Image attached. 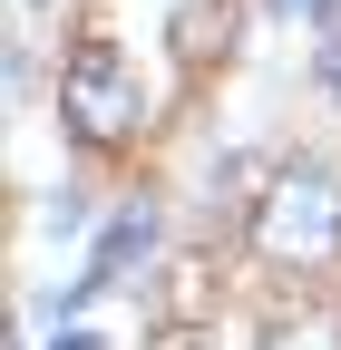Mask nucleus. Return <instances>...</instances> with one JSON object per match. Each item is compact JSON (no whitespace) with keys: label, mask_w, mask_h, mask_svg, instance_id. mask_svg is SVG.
I'll use <instances>...</instances> for the list:
<instances>
[{"label":"nucleus","mask_w":341,"mask_h":350,"mask_svg":"<svg viewBox=\"0 0 341 350\" xmlns=\"http://www.w3.org/2000/svg\"><path fill=\"white\" fill-rule=\"evenodd\" d=\"M147 262H156V214H147V204H127V214H108V224H98V253H88V273L68 282V301H59V312H88L98 292H117V282H137Z\"/></svg>","instance_id":"3"},{"label":"nucleus","mask_w":341,"mask_h":350,"mask_svg":"<svg viewBox=\"0 0 341 350\" xmlns=\"http://www.w3.org/2000/svg\"><path fill=\"white\" fill-rule=\"evenodd\" d=\"M253 253L264 262H341V175L322 156H292L273 175V195L253 204Z\"/></svg>","instance_id":"1"},{"label":"nucleus","mask_w":341,"mask_h":350,"mask_svg":"<svg viewBox=\"0 0 341 350\" xmlns=\"http://www.w3.org/2000/svg\"><path fill=\"white\" fill-rule=\"evenodd\" d=\"M49 350H108V340H98V331H88V321H68V331H59V340H49Z\"/></svg>","instance_id":"10"},{"label":"nucleus","mask_w":341,"mask_h":350,"mask_svg":"<svg viewBox=\"0 0 341 350\" xmlns=\"http://www.w3.org/2000/svg\"><path fill=\"white\" fill-rule=\"evenodd\" d=\"M166 39H176L186 68H215V59L234 49V0H186L176 20H166Z\"/></svg>","instance_id":"4"},{"label":"nucleus","mask_w":341,"mask_h":350,"mask_svg":"<svg viewBox=\"0 0 341 350\" xmlns=\"http://www.w3.org/2000/svg\"><path fill=\"white\" fill-rule=\"evenodd\" d=\"M147 350H215V331L205 321H166V331H147Z\"/></svg>","instance_id":"8"},{"label":"nucleus","mask_w":341,"mask_h":350,"mask_svg":"<svg viewBox=\"0 0 341 350\" xmlns=\"http://www.w3.org/2000/svg\"><path fill=\"white\" fill-rule=\"evenodd\" d=\"M322 88H331V98H341V20L322 29Z\"/></svg>","instance_id":"9"},{"label":"nucleus","mask_w":341,"mask_h":350,"mask_svg":"<svg viewBox=\"0 0 341 350\" xmlns=\"http://www.w3.org/2000/svg\"><path fill=\"white\" fill-rule=\"evenodd\" d=\"M253 165H264V156H215V204H264V195H273Z\"/></svg>","instance_id":"7"},{"label":"nucleus","mask_w":341,"mask_h":350,"mask_svg":"<svg viewBox=\"0 0 341 350\" xmlns=\"http://www.w3.org/2000/svg\"><path fill=\"white\" fill-rule=\"evenodd\" d=\"M253 350H341V312H322V301H292V312L264 321V340Z\"/></svg>","instance_id":"6"},{"label":"nucleus","mask_w":341,"mask_h":350,"mask_svg":"<svg viewBox=\"0 0 341 350\" xmlns=\"http://www.w3.org/2000/svg\"><path fill=\"white\" fill-rule=\"evenodd\" d=\"M59 117L78 146L117 156L127 137H137V68H127L117 39H88V49H68V78H59Z\"/></svg>","instance_id":"2"},{"label":"nucleus","mask_w":341,"mask_h":350,"mask_svg":"<svg viewBox=\"0 0 341 350\" xmlns=\"http://www.w3.org/2000/svg\"><path fill=\"white\" fill-rule=\"evenodd\" d=\"M29 10H49V0H29Z\"/></svg>","instance_id":"12"},{"label":"nucleus","mask_w":341,"mask_h":350,"mask_svg":"<svg viewBox=\"0 0 341 350\" xmlns=\"http://www.w3.org/2000/svg\"><path fill=\"white\" fill-rule=\"evenodd\" d=\"M205 301H215V262L205 253H176L156 282V321H205Z\"/></svg>","instance_id":"5"},{"label":"nucleus","mask_w":341,"mask_h":350,"mask_svg":"<svg viewBox=\"0 0 341 350\" xmlns=\"http://www.w3.org/2000/svg\"><path fill=\"white\" fill-rule=\"evenodd\" d=\"M264 10H303V0H264Z\"/></svg>","instance_id":"11"}]
</instances>
